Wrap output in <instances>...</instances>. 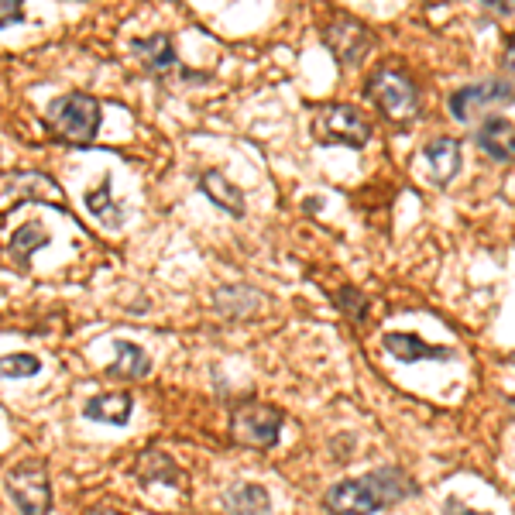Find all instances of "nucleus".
Segmentation results:
<instances>
[{"label":"nucleus","instance_id":"nucleus-25","mask_svg":"<svg viewBox=\"0 0 515 515\" xmlns=\"http://www.w3.org/2000/svg\"><path fill=\"white\" fill-rule=\"evenodd\" d=\"M502 66H505V73L515 76V35L509 38V45H505V59H502Z\"/></svg>","mask_w":515,"mask_h":515},{"label":"nucleus","instance_id":"nucleus-2","mask_svg":"<svg viewBox=\"0 0 515 515\" xmlns=\"http://www.w3.org/2000/svg\"><path fill=\"white\" fill-rule=\"evenodd\" d=\"M45 128L69 145H93L100 131V100L90 93H62L45 107Z\"/></svg>","mask_w":515,"mask_h":515},{"label":"nucleus","instance_id":"nucleus-27","mask_svg":"<svg viewBox=\"0 0 515 515\" xmlns=\"http://www.w3.org/2000/svg\"><path fill=\"white\" fill-rule=\"evenodd\" d=\"M86 515H124V512H117V509H90Z\"/></svg>","mask_w":515,"mask_h":515},{"label":"nucleus","instance_id":"nucleus-16","mask_svg":"<svg viewBox=\"0 0 515 515\" xmlns=\"http://www.w3.org/2000/svg\"><path fill=\"white\" fill-rule=\"evenodd\" d=\"M265 306V296L255 289H248V285H227V289H217L213 292V309H217L220 316H251L258 313V309Z\"/></svg>","mask_w":515,"mask_h":515},{"label":"nucleus","instance_id":"nucleus-22","mask_svg":"<svg viewBox=\"0 0 515 515\" xmlns=\"http://www.w3.org/2000/svg\"><path fill=\"white\" fill-rule=\"evenodd\" d=\"M25 21V4L21 0H0V28H11Z\"/></svg>","mask_w":515,"mask_h":515},{"label":"nucleus","instance_id":"nucleus-20","mask_svg":"<svg viewBox=\"0 0 515 515\" xmlns=\"http://www.w3.org/2000/svg\"><path fill=\"white\" fill-rule=\"evenodd\" d=\"M42 371V361L35 354H4L0 358V378H31Z\"/></svg>","mask_w":515,"mask_h":515},{"label":"nucleus","instance_id":"nucleus-12","mask_svg":"<svg viewBox=\"0 0 515 515\" xmlns=\"http://www.w3.org/2000/svg\"><path fill=\"white\" fill-rule=\"evenodd\" d=\"M134 412V395L131 392H103L86 399L83 416L90 423H107V426H128Z\"/></svg>","mask_w":515,"mask_h":515},{"label":"nucleus","instance_id":"nucleus-10","mask_svg":"<svg viewBox=\"0 0 515 515\" xmlns=\"http://www.w3.org/2000/svg\"><path fill=\"white\" fill-rule=\"evenodd\" d=\"M423 158L430 165V182L433 186H450L457 179L464 165V152H461V141L454 138H433L423 145Z\"/></svg>","mask_w":515,"mask_h":515},{"label":"nucleus","instance_id":"nucleus-3","mask_svg":"<svg viewBox=\"0 0 515 515\" xmlns=\"http://www.w3.org/2000/svg\"><path fill=\"white\" fill-rule=\"evenodd\" d=\"M313 134L320 145L364 148L371 141V121L351 103H330L313 117Z\"/></svg>","mask_w":515,"mask_h":515},{"label":"nucleus","instance_id":"nucleus-4","mask_svg":"<svg viewBox=\"0 0 515 515\" xmlns=\"http://www.w3.org/2000/svg\"><path fill=\"white\" fill-rule=\"evenodd\" d=\"M4 488L11 495V502L18 505L21 515H49L52 512V481L45 464L28 461L14 464L4 474Z\"/></svg>","mask_w":515,"mask_h":515},{"label":"nucleus","instance_id":"nucleus-26","mask_svg":"<svg viewBox=\"0 0 515 515\" xmlns=\"http://www.w3.org/2000/svg\"><path fill=\"white\" fill-rule=\"evenodd\" d=\"M488 11H495V14H515V4L512 0H491V4H485Z\"/></svg>","mask_w":515,"mask_h":515},{"label":"nucleus","instance_id":"nucleus-23","mask_svg":"<svg viewBox=\"0 0 515 515\" xmlns=\"http://www.w3.org/2000/svg\"><path fill=\"white\" fill-rule=\"evenodd\" d=\"M509 131H512V124L505 121V117H491L485 128H481L478 138H495V134H509Z\"/></svg>","mask_w":515,"mask_h":515},{"label":"nucleus","instance_id":"nucleus-14","mask_svg":"<svg viewBox=\"0 0 515 515\" xmlns=\"http://www.w3.org/2000/svg\"><path fill=\"white\" fill-rule=\"evenodd\" d=\"M152 371V358L141 351L131 340H114V361L107 364L110 378H121V382H138Z\"/></svg>","mask_w":515,"mask_h":515},{"label":"nucleus","instance_id":"nucleus-6","mask_svg":"<svg viewBox=\"0 0 515 515\" xmlns=\"http://www.w3.org/2000/svg\"><path fill=\"white\" fill-rule=\"evenodd\" d=\"M320 35H323V45L334 52V59L344 69L361 66L364 55H368L371 45H375V35H371L358 18H351V14H334V18L323 25Z\"/></svg>","mask_w":515,"mask_h":515},{"label":"nucleus","instance_id":"nucleus-7","mask_svg":"<svg viewBox=\"0 0 515 515\" xmlns=\"http://www.w3.org/2000/svg\"><path fill=\"white\" fill-rule=\"evenodd\" d=\"M368 93H371V100H375L378 107H382L385 114L392 117V121H406V117H412L419 110L416 83H412L406 73L392 69V66L378 69V73L371 76Z\"/></svg>","mask_w":515,"mask_h":515},{"label":"nucleus","instance_id":"nucleus-17","mask_svg":"<svg viewBox=\"0 0 515 515\" xmlns=\"http://www.w3.org/2000/svg\"><path fill=\"white\" fill-rule=\"evenodd\" d=\"M224 505H227V512H231V515H265L268 509H272V498H268V491L261 485L244 481V485L227 488Z\"/></svg>","mask_w":515,"mask_h":515},{"label":"nucleus","instance_id":"nucleus-11","mask_svg":"<svg viewBox=\"0 0 515 515\" xmlns=\"http://www.w3.org/2000/svg\"><path fill=\"white\" fill-rule=\"evenodd\" d=\"M382 347L392 354L395 361L402 364H416V361H454V351L450 347H437L426 344L416 334H402V330H388L382 337Z\"/></svg>","mask_w":515,"mask_h":515},{"label":"nucleus","instance_id":"nucleus-21","mask_svg":"<svg viewBox=\"0 0 515 515\" xmlns=\"http://www.w3.org/2000/svg\"><path fill=\"white\" fill-rule=\"evenodd\" d=\"M337 303H340V309H344L347 316H354V320H364V313H368V303H364V296L358 289H351V285H344V289L337 292Z\"/></svg>","mask_w":515,"mask_h":515},{"label":"nucleus","instance_id":"nucleus-24","mask_svg":"<svg viewBox=\"0 0 515 515\" xmlns=\"http://www.w3.org/2000/svg\"><path fill=\"white\" fill-rule=\"evenodd\" d=\"M443 515H488V512H478V509H471V505H464V502H457V498H450V502L443 505Z\"/></svg>","mask_w":515,"mask_h":515},{"label":"nucleus","instance_id":"nucleus-5","mask_svg":"<svg viewBox=\"0 0 515 515\" xmlns=\"http://www.w3.org/2000/svg\"><path fill=\"white\" fill-rule=\"evenodd\" d=\"M282 412L275 406L248 402L231 416V440L251 450H272L282 437Z\"/></svg>","mask_w":515,"mask_h":515},{"label":"nucleus","instance_id":"nucleus-18","mask_svg":"<svg viewBox=\"0 0 515 515\" xmlns=\"http://www.w3.org/2000/svg\"><path fill=\"white\" fill-rule=\"evenodd\" d=\"M86 200V210L93 213V217L100 220V224H107V227H121L124 224V206L114 200V193H110V176H103L97 186L90 189V193L83 196Z\"/></svg>","mask_w":515,"mask_h":515},{"label":"nucleus","instance_id":"nucleus-9","mask_svg":"<svg viewBox=\"0 0 515 515\" xmlns=\"http://www.w3.org/2000/svg\"><path fill=\"white\" fill-rule=\"evenodd\" d=\"M512 93H515V86L502 83V79H488V83L461 86V90L450 97V114H454V121H471L478 110L512 100Z\"/></svg>","mask_w":515,"mask_h":515},{"label":"nucleus","instance_id":"nucleus-13","mask_svg":"<svg viewBox=\"0 0 515 515\" xmlns=\"http://www.w3.org/2000/svg\"><path fill=\"white\" fill-rule=\"evenodd\" d=\"M131 55L155 76H165L169 69H176L179 55L176 45H172L169 35H152V38H134L131 42Z\"/></svg>","mask_w":515,"mask_h":515},{"label":"nucleus","instance_id":"nucleus-28","mask_svg":"<svg viewBox=\"0 0 515 515\" xmlns=\"http://www.w3.org/2000/svg\"><path fill=\"white\" fill-rule=\"evenodd\" d=\"M509 152L515 155V134H512V138H509Z\"/></svg>","mask_w":515,"mask_h":515},{"label":"nucleus","instance_id":"nucleus-1","mask_svg":"<svg viewBox=\"0 0 515 515\" xmlns=\"http://www.w3.org/2000/svg\"><path fill=\"white\" fill-rule=\"evenodd\" d=\"M419 485L399 467H382L368 471L361 478H347L323 495V509L330 515H375L382 509H392L399 502L416 498Z\"/></svg>","mask_w":515,"mask_h":515},{"label":"nucleus","instance_id":"nucleus-8","mask_svg":"<svg viewBox=\"0 0 515 515\" xmlns=\"http://www.w3.org/2000/svg\"><path fill=\"white\" fill-rule=\"evenodd\" d=\"M134 478H138L141 488L148 491H176V495H189V478L186 471L172 461L165 450L158 447H148L138 454V461H134Z\"/></svg>","mask_w":515,"mask_h":515},{"label":"nucleus","instance_id":"nucleus-15","mask_svg":"<svg viewBox=\"0 0 515 515\" xmlns=\"http://www.w3.org/2000/svg\"><path fill=\"white\" fill-rule=\"evenodd\" d=\"M200 189H203V196L213 206H220V210L231 213V217H244V193L234 186L231 179L224 176V172H217V169L203 172V176H200Z\"/></svg>","mask_w":515,"mask_h":515},{"label":"nucleus","instance_id":"nucleus-19","mask_svg":"<svg viewBox=\"0 0 515 515\" xmlns=\"http://www.w3.org/2000/svg\"><path fill=\"white\" fill-rule=\"evenodd\" d=\"M49 241H52V237H49V231H45L42 224H25L18 234L11 237V244H7V255H11L14 265L28 268L31 255H35V251H42Z\"/></svg>","mask_w":515,"mask_h":515}]
</instances>
